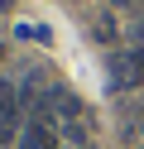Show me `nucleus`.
<instances>
[{
  "label": "nucleus",
  "instance_id": "obj_9",
  "mask_svg": "<svg viewBox=\"0 0 144 149\" xmlns=\"http://www.w3.org/2000/svg\"><path fill=\"white\" fill-rule=\"evenodd\" d=\"M0 58H5V48H0Z\"/></svg>",
  "mask_w": 144,
  "mask_h": 149
},
{
  "label": "nucleus",
  "instance_id": "obj_7",
  "mask_svg": "<svg viewBox=\"0 0 144 149\" xmlns=\"http://www.w3.org/2000/svg\"><path fill=\"white\" fill-rule=\"evenodd\" d=\"M63 149H96V144H63Z\"/></svg>",
  "mask_w": 144,
  "mask_h": 149
},
{
  "label": "nucleus",
  "instance_id": "obj_1",
  "mask_svg": "<svg viewBox=\"0 0 144 149\" xmlns=\"http://www.w3.org/2000/svg\"><path fill=\"white\" fill-rule=\"evenodd\" d=\"M15 135H24V96L10 77H0V144H15Z\"/></svg>",
  "mask_w": 144,
  "mask_h": 149
},
{
  "label": "nucleus",
  "instance_id": "obj_6",
  "mask_svg": "<svg viewBox=\"0 0 144 149\" xmlns=\"http://www.w3.org/2000/svg\"><path fill=\"white\" fill-rule=\"evenodd\" d=\"M134 53V63H139V77H144V48H130Z\"/></svg>",
  "mask_w": 144,
  "mask_h": 149
},
{
  "label": "nucleus",
  "instance_id": "obj_2",
  "mask_svg": "<svg viewBox=\"0 0 144 149\" xmlns=\"http://www.w3.org/2000/svg\"><path fill=\"white\" fill-rule=\"evenodd\" d=\"M111 82H115V87H134V82H144L139 77V63H134V53H115V58H111Z\"/></svg>",
  "mask_w": 144,
  "mask_h": 149
},
{
  "label": "nucleus",
  "instance_id": "obj_3",
  "mask_svg": "<svg viewBox=\"0 0 144 149\" xmlns=\"http://www.w3.org/2000/svg\"><path fill=\"white\" fill-rule=\"evenodd\" d=\"M91 29L101 34V43H111V39H115V19H111V15H96V24H91Z\"/></svg>",
  "mask_w": 144,
  "mask_h": 149
},
{
  "label": "nucleus",
  "instance_id": "obj_8",
  "mask_svg": "<svg viewBox=\"0 0 144 149\" xmlns=\"http://www.w3.org/2000/svg\"><path fill=\"white\" fill-rule=\"evenodd\" d=\"M10 5H15V0H0V10H10Z\"/></svg>",
  "mask_w": 144,
  "mask_h": 149
},
{
  "label": "nucleus",
  "instance_id": "obj_4",
  "mask_svg": "<svg viewBox=\"0 0 144 149\" xmlns=\"http://www.w3.org/2000/svg\"><path fill=\"white\" fill-rule=\"evenodd\" d=\"M130 39H134V48H144V19H139V24L130 29Z\"/></svg>",
  "mask_w": 144,
  "mask_h": 149
},
{
  "label": "nucleus",
  "instance_id": "obj_5",
  "mask_svg": "<svg viewBox=\"0 0 144 149\" xmlns=\"http://www.w3.org/2000/svg\"><path fill=\"white\" fill-rule=\"evenodd\" d=\"M134 130H139V135H144V106L134 111Z\"/></svg>",
  "mask_w": 144,
  "mask_h": 149
}]
</instances>
